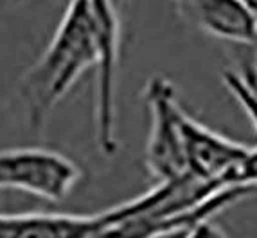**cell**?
I'll return each instance as SVG.
<instances>
[{
  "label": "cell",
  "mask_w": 257,
  "mask_h": 238,
  "mask_svg": "<svg viewBox=\"0 0 257 238\" xmlns=\"http://www.w3.org/2000/svg\"><path fill=\"white\" fill-rule=\"evenodd\" d=\"M175 4L185 20L212 38L257 47V14L243 0H175Z\"/></svg>",
  "instance_id": "obj_6"
},
{
  "label": "cell",
  "mask_w": 257,
  "mask_h": 238,
  "mask_svg": "<svg viewBox=\"0 0 257 238\" xmlns=\"http://www.w3.org/2000/svg\"><path fill=\"white\" fill-rule=\"evenodd\" d=\"M99 63V42L86 0H70L54 36L22 79V100L40 128L77 79Z\"/></svg>",
  "instance_id": "obj_1"
},
{
  "label": "cell",
  "mask_w": 257,
  "mask_h": 238,
  "mask_svg": "<svg viewBox=\"0 0 257 238\" xmlns=\"http://www.w3.org/2000/svg\"><path fill=\"white\" fill-rule=\"evenodd\" d=\"M13 2H17V4H20V2H24V0H13Z\"/></svg>",
  "instance_id": "obj_11"
},
{
  "label": "cell",
  "mask_w": 257,
  "mask_h": 238,
  "mask_svg": "<svg viewBox=\"0 0 257 238\" xmlns=\"http://www.w3.org/2000/svg\"><path fill=\"white\" fill-rule=\"evenodd\" d=\"M236 184L239 186H257V147H250L244 160L236 170Z\"/></svg>",
  "instance_id": "obj_9"
},
{
  "label": "cell",
  "mask_w": 257,
  "mask_h": 238,
  "mask_svg": "<svg viewBox=\"0 0 257 238\" xmlns=\"http://www.w3.org/2000/svg\"><path fill=\"white\" fill-rule=\"evenodd\" d=\"M223 82L244 108V113L257 131V63L244 68L243 72H227Z\"/></svg>",
  "instance_id": "obj_8"
},
{
  "label": "cell",
  "mask_w": 257,
  "mask_h": 238,
  "mask_svg": "<svg viewBox=\"0 0 257 238\" xmlns=\"http://www.w3.org/2000/svg\"><path fill=\"white\" fill-rule=\"evenodd\" d=\"M0 236H99V215L0 213Z\"/></svg>",
  "instance_id": "obj_7"
},
{
  "label": "cell",
  "mask_w": 257,
  "mask_h": 238,
  "mask_svg": "<svg viewBox=\"0 0 257 238\" xmlns=\"http://www.w3.org/2000/svg\"><path fill=\"white\" fill-rule=\"evenodd\" d=\"M70 158L42 147L0 150V190H18L49 202H61L81 181Z\"/></svg>",
  "instance_id": "obj_3"
},
{
  "label": "cell",
  "mask_w": 257,
  "mask_h": 238,
  "mask_svg": "<svg viewBox=\"0 0 257 238\" xmlns=\"http://www.w3.org/2000/svg\"><path fill=\"white\" fill-rule=\"evenodd\" d=\"M250 147L212 131L207 126L185 118V162L187 172L223 184H236V170ZM239 186V184H237Z\"/></svg>",
  "instance_id": "obj_5"
},
{
  "label": "cell",
  "mask_w": 257,
  "mask_h": 238,
  "mask_svg": "<svg viewBox=\"0 0 257 238\" xmlns=\"http://www.w3.org/2000/svg\"><path fill=\"white\" fill-rule=\"evenodd\" d=\"M243 2H244L246 6H248L250 9H252L253 13L257 14V0H243Z\"/></svg>",
  "instance_id": "obj_10"
},
{
  "label": "cell",
  "mask_w": 257,
  "mask_h": 238,
  "mask_svg": "<svg viewBox=\"0 0 257 238\" xmlns=\"http://www.w3.org/2000/svg\"><path fill=\"white\" fill-rule=\"evenodd\" d=\"M150 134L146 166L155 181L187 174L185 162V118L187 113L176 98V90L166 77H151L144 90Z\"/></svg>",
  "instance_id": "obj_2"
},
{
  "label": "cell",
  "mask_w": 257,
  "mask_h": 238,
  "mask_svg": "<svg viewBox=\"0 0 257 238\" xmlns=\"http://www.w3.org/2000/svg\"><path fill=\"white\" fill-rule=\"evenodd\" d=\"M99 42L97 86H95V136L104 156H113L117 140V68H119L120 24L113 0H86Z\"/></svg>",
  "instance_id": "obj_4"
}]
</instances>
